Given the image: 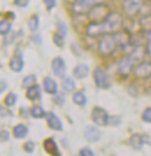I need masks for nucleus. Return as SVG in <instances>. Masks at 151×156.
Segmentation results:
<instances>
[{"instance_id": "1", "label": "nucleus", "mask_w": 151, "mask_h": 156, "mask_svg": "<svg viewBox=\"0 0 151 156\" xmlns=\"http://www.w3.org/2000/svg\"><path fill=\"white\" fill-rule=\"evenodd\" d=\"M118 49V46L116 43V40L114 37L113 33L105 34L104 36H101L98 41V51L101 56L109 57L113 56L116 50Z\"/></svg>"}, {"instance_id": "2", "label": "nucleus", "mask_w": 151, "mask_h": 156, "mask_svg": "<svg viewBox=\"0 0 151 156\" xmlns=\"http://www.w3.org/2000/svg\"><path fill=\"white\" fill-rule=\"evenodd\" d=\"M111 12V7L107 2L95 4L94 6L87 12L86 18L88 21H102Z\"/></svg>"}, {"instance_id": "3", "label": "nucleus", "mask_w": 151, "mask_h": 156, "mask_svg": "<svg viewBox=\"0 0 151 156\" xmlns=\"http://www.w3.org/2000/svg\"><path fill=\"white\" fill-rule=\"evenodd\" d=\"M93 82L95 86L100 90H108L111 89L112 83H111V78L108 76V73L105 71V69L102 66H97L92 72Z\"/></svg>"}, {"instance_id": "4", "label": "nucleus", "mask_w": 151, "mask_h": 156, "mask_svg": "<svg viewBox=\"0 0 151 156\" xmlns=\"http://www.w3.org/2000/svg\"><path fill=\"white\" fill-rule=\"evenodd\" d=\"M104 25L106 27L107 33H114L118 29L122 27V22H123V15L120 12H115V11H111L109 14L102 20Z\"/></svg>"}, {"instance_id": "5", "label": "nucleus", "mask_w": 151, "mask_h": 156, "mask_svg": "<svg viewBox=\"0 0 151 156\" xmlns=\"http://www.w3.org/2000/svg\"><path fill=\"white\" fill-rule=\"evenodd\" d=\"M134 68H135V63L128 55H125L118 59L116 64V72L122 79H128L132 75Z\"/></svg>"}, {"instance_id": "6", "label": "nucleus", "mask_w": 151, "mask_h": 156, "mask_svg": "<svg viewBox=\"0 0 151 156\" xmlns=\"http://www.w3.org/2000/svg\"><path fill=\"white\" fill-rule=\"evenodd\" d=\"M85 34L90 39H100L105 34H108L102 21H88L86 25Z\"/></svg>"}, {"instance_id": "7", "label": "nucleus", "mask_w": 151, "mask_h": 156, "mask_svg": "<svg viewBox=\"0 0 151 156\" xmlns=\"http://www.w3.org/2000/svg\"><path fill=\"white\" fill-rule=\"evenodd\" d=\"M134 77L138 80H150L151 78V61L144 59L142 62H139L135 65L134 72H132Z\"/></svg>"}, {"instance_id": "8", "label": "nucleus", "mask_w": 151, "mask_h": 156, "mask_svg": "<svg viewBox=\"0 0 151 156\" xmlns=\"http://www.w3.org/2000/svg\"><path fill=\"white\" fill-rule=\"evenodd\" d=\"M143 0H122L121 7L125 16H136L143 7Z\"/></svg>"}, {"instance_id": "9", "label": "nucleus", "mask_w": 151, "mask_h": 156, "mask_svg": "<svg viewBox=\"0 0 151 156\" xmlns=\"http://www.w3.org/2000/svg\"><path fill=\"white\" fill-rule=\"evenodd\" d=\"M109 113L101 106H95L91 111V119H92L93 124L99 126V127H105L108 126L109 121Z\"/></svg>"}, {"instance_id": "10", "label": "nucleus", "mask_w": 151, "mask_h": 156, "mask_svg": "<svg viewBox=\"0 0 151 156\" xmlns=\"http://www.w3.org/2000/svg\"><path fill=\"white\" fill-rule=\"evenodd\" d=\"M97 4L95 0H77L73 1L72 6H71V12L77 16L86 15L87 12Z\"/></svg>"}, {"instance_id": "11", "label": "nucleus", "mask_w": 151, "mask_h": 156, "mask_svg": "<svg viewBox=\"0 0 151 156\" xmlns=\"http://www.w3.org/2000/svg\"><path fill=\"white\" fill-rule=\"evenodd\" d=\"M8 66L15 73L22 72L23 68H25V59H23V52L20 48H16L14 50L13 56L11 57L9 62H8Z\"/></svg>"}, {"instance_id": "12", "label": "nucleus", "mask_w": 151, "mask_h": 156, "mask_svg": "<svg viewBox=\"0 0 151 156\" xmlns=\"http://www.w3.org/2000/svg\"><path fill=\"white\" fill-rule=\"evenodd\" d=\"M128 56L132 58V61L135 63V65L139 63V62H142V61H144L145 57L148 56L145 43L144 44H136V46H134L130 49V51L128 52Z\"/></svg>"}, {"instance_id": "13", "label": "nucleus", "mask_w": 151, "mask_h": 156, "mask_svg": "<svg viewBox=\"0 0 151 156\" xmlns=\"http://www.w3.org/2000/svg\"><path fill=\"white\" fill-rule=\"evenodd\" d=\"M66 70H67L66 69V63L62 56H57L51 61V71L56 77H64Z\"/></svg>"}, {"instance_id": "14", "label": "nucleus", "mask_w": 151, "mask_h": 156, "mask_svg": "<svg viewBox=\"0 0 151 156\" xmlns=\"http://www.w3.org/2000/svg\"><path fill=\"white\" fill-rule=\"evenodd\" d=\"M46 125L51 130H55V132H62L64 129V126H63V122L60 120V118L55 113V112H48L46 113Z\"/></svg>"}, {"instance_id": "15", "label": "nucleus", "mask_w": 151, "mask_h": 156, "mask_svg": "<svg viewBox=\"0 0 151 156\" xmlns=\"http://www.w3.org/2000/svg\"><path fill=\"white\" fill-rule=\"evenodd\" d=\"M84 136L87 140V142L95 143L98 142L101 137V132L97 125H87L84 129Z\"/></svg>"}, {"instance_id": "16", "label": "nucleus", "mask_w": 151, "mask_h": 156, "mask_svg": "<svg viewBox=\"0 0 151 156\" xmlns=\"http://www.w3.org/2000/svg\"><path fill=\"white\" fill-rule=\"evenodd\" d=\"M42 87L46 93L50 94V96H55L56 93H58L59 91V86L58 83L56 82V79L50 76H46L43 78V82H42Z\"/></svg>"}, {"instance_id": "17", "label": "nucleus", "mask_w": 151, "mask_h": 156, "mask_svg": "<svg viewBox=\"0 0 151 156\" xmlns=\"http://www.w3.org/2000/svg\"><path fill=\"white\" fill-rule=\"evenodd\" d=\"M43 149L46 154L53 156H60L62 153L59 150L58 143L53 137H46V140L43 141Z\"/></svg>"}, {"instance_id": "18", "label": "nucleus", "mask_w": 151, "mask_h": 156, "mask_svg": "<svg viewBox=\"0 0 151 156\" xmlns=\"http://www.w3.org/2000/svg\"><path fill=\"white\" fill-rule=\"evenodd\" d=\"M42 89L43 87H41V85H39L37 83L32 85L30 87H28L26 90V98L33 103L39 101L42 99Z\"/></svg>"}, {"instance_id": "19", "label": "nucleus", "mask_w": 151, "mask_h": 156, "mask_svg": "<svg viewBox=\"0 0 151 156\" xmlns=\"http://www.w3.org/2000/svg\"><path fill=\"white\" fill-rule=\"evenodd\" d=\"M62 89L66 93H73L74 91H77V83L74 80V77L66 75L62 77Z\"/></svg>"}, {"instance_id": "20", "label": "nucleus", "mask_w": 151, "mask_h": 156, "mask_svg": "<svg viewBox=\"0 0 151 156\" xmlns=\"http://www.w3.org/2000/svg\"><path fill=\"white\" fill-rule=\"evenodd\" d=\"M72 75L76 79H80V80L85 79L90 75V66L85 63H80V64L76 65L72 71Z\"/></svg>"}, {"instance_id": "21", "label": "nucleus", "mask_w": 151, "mask_h": 156, "mask_svg": "<svg viewBox=\"0 0 151 156\" xmlns=\"http://www.w3.org/2000/svg\"><path fill=\"white\" fill-rule=\"evenodd\" d=\"M13 136L16 140H23L29 134V127L25 124H18L13 127Z\"/></svg>"}, {"instance_id": "22", "label": "nucleus", "mask_w": 151, "mask_h": 156, "mask_svg": "<svg viewBox=\"0 0 151 156\" xmlns=\"http://www.w3.org/2000/svg\"><path fill=\"white\" fill-rule=\"evenodd\" d=\"M128 146L134 150H141L143 148V140H142V134L139 133H134L132 136L128 139Z\"/></svg>"}, {"instance_id": "23", "label": "nucleus", "mask_w": 151, "mask_h": 156, "mask_svg": "<svg viewBox=\"0 0 151 156\" xmlns=\"http://www.w3.org/2000/svg\"><path fill=\"white\" fill-rule=\"evenodd\" d=\"M138 28L144 33H148L151 29V13L142 14L138 19Z\"/></svg>"}, {"instance_id": "24", "label": "nucleus", "mask_w": 151, "mask_h": 156, "mask_svg": "<svg viewBox=\"0 0 151 156\" xmlns=\"http://www.w3.org/2000/svg\"><path fill=\"white\" fill-rule=\"evenodd\" d=\"M72 101L77 106L84 107L87 104V97L84 91H74L72 93Z\"/></svg>"}, {"instance_id": "25", "label": "nucleus", "mask_w": 151, "mask_h": 156, "mask_svg": "<svg viewBox=\"0 0 151 156\" xmlns=\"http://www.w3.org/2000/svg\"><path fill=\"white\" fill-rule=\"evenodd\" d=\"M46 112L41 105H33L32 107H30V117L34 118V119H46Z\"/></svg>"}, {"instance_id": "26", "label": "nucleus", "mask_w": 151, "mask_h": 156, "mask_svg": "<svg viewBox=\"0 0 151 156\" xmlns=\"http://www.w3.org/2000/svg\"><path fill=\"white\" fill-rule=\"evenodd\" d=\"M39 25H41V19L39 14H33L28 20V29L32 33H36L39 30Z\"/></svg>"}, {"instance_id": "27", "label": "nucleus", "mask_w": 151, "mask_h": 156, "mask_svg": "<svg viewBox=\"0 0 151 156\" xmlns=\"http://www.w3.org/2000/svg\"><path fill=\"white\" fill-rule=\"evenodd\" d=\"M13 29V23H12V20L9 19H2L0 20V35L5 36L7 34L12 32Z\"/></svg>"}, {"instance_id": "28", "label": "nucleus", "mask_w": 151, "mask_h": 156, "mask_svg": "<svg viewBox=\"0 0 151 156\" xmlns=\"http://www.w3.org/2000/svg\"><path fill=\"white\" fill-rule=\"evenodd\" d=\"M23 30H19V32H11L9 34H7L4 36V41H2V43H4V46H11V44H13V42H15V40L18 39L19 36L21 35H23Z\"/></svg>"}, {"instance_id": "29", "label": "nucleus", "mask_w": 151, "mask_h": 156, "mask_svg": "<svg viewBox=\"0 0 151 156\" xmlns=\"http://www.w3.org/2000/svg\"><path fill=\"white\" fill-rule=\"evenodd\" d=\"M36 83H37V76L34 73H30V75H27L23 77L22 82H21V87L27 90L28 87H30L32 85L36 84Z\"/></svg>"}, {"instance_id": "30", "label": "nucleus", "mask_w": 151, "mask_h": 156, "mask_svg": "<svg viewBox=\"0 0 151 156\" xmlns=\"http://www.w3.org/2000/svg\"><path fill=\"white\" fill-rule=\"evenodd\" d=\"M16 103H18V94L14 93V92H8L6 94V97L4 98V104L8 108L15 106Z\"/></svg>"}, {"instance_id": "31", "label": "nucleus", "mask_w": 151, "mask_h": 156, "mask_svg": "<svg viewBox=\"0 0 151 156\" xmlns=\"http://www.w3.org/2000/svg\"><path fill=\"white\" fill-rule=\"evenodd\" d=\"M53 42L56 47H58V48H63L64 44H65V37H64L63 35H60L59 33L56 32L53 35Z\"/></svg>"}, {"instance_id": "32", "label": "nucleus", "mask_w": 151, "mask_h": 156, "mask_svg": "<svg viewBox=\"0 0 151 156\" xmlns=\"http://www.w3.org/2000/svg\"><path fill=\"white\" fill-rule=\"evenodd\" d=\"M65 96H64V93H60V92H58V93H56L55 96L53 97V104H56L57 106H59V107H62V106H64V104H65Z\"/></svg>"}, {"instance_id": "33", "label": "nucleus", "mask_w": 151, "mask_h": 156, "mask_svg": "<svg viewBox=\"0 0 151 156\" xmlns=\"http://www.w3.org/2000/svg\"><path fill=\"white\" fill-rule=\"evenodd\" d=\"M57 33L63 35L64 37H66V35L69 34V27L64 21H58L57 22Z\"/></svg>"}, {"instance_id": "34", "label": "nucleus", "mask_w": 151, "mask_h": 156, "mask_svg": "<svg viewBox=\"0 0 151 156\" xmlns=\"http://www.w3.org/2000/svg\"><path fill=\"white\" fill-rule=\"evenodd\" d=\"M141 119L145 124H151V106H148V107H145L144 110H143Z\"/></svg>"}, {"instance_id": "35", "label": "nucleus", "mask_w": 151, "mask_h": 156, "mask_svg": "<svg viewBox=\"0 0 151 156\" xmlns=\"http://www.w3.org/2000/svg\"><path fill=\"white\" fill-rule=\"evenodd\" d=\"M22 149L25 150V153L27 154H34V151H35V143L33 141H27V142L23 143V146H22Z\"/></svg>"}, {"instance_id": "36", "label": "nucleus", "mask_w": 151, "mask_h": 156, "mask_svg": "<svg viewBox=\"0 0 151 156\" xmlns=\"http://www.w3.org/2000/svg\"><path fill=\"white\" fill-rule=\"evenodd\" d=\"M122 122V118L120 115H109V121H108V126H120Z\"/></svg>"}, {"instance_id": "37", "label": "nucleus", "mask_w": 151, "mask_h": 156, "mask_svg": "<svg viewBox=\"0 0 151 156\" xmlns=\"http://www.w3.org/2000/svg\"><path fill=\"white\" fill-rule=\"evenodd\" d=\"M30 40H32V42L35 43L36 46H41L42 43H43V39H42V35L39 34V33H33L32 34V36H30Z\"/></svg>"}, {"instance_id": "38", "label": "nucleus", "mask_w": 151, "mask_h": 156, "mask_svg": "<svg viewBox=\"0 0 151 156\" xmlns=\"http://www.w3.org/2000/svg\"><path fill=\"white\" fill-rule=\"evenodd\" d=\"M71 51H72L76 56H78V57H80V56L83 55L81 47H80V44H79L78 42H72V43H71Z\"/></svg>"}, {"instance_id": "39", "label": "nucleus", "mask_w": 151, "mask_h": 156, "mask_svg": "<svg viewBox=\"0 0 151 156\" xmlns=\"http://www.w3.org/2000/svg\"><path fill=\"white\" fill-rule=\"evenodd\" d=\"M43 4L46 6L48 12H51L55 7L57 6V0H43Z\"/></svg>"}, {"instance_id": "40", "label": "nucleus", "mask_w": 151, "mask_h": 156, "mask_svg": "<svg viewBox=\"0 0 151 156\" xmlns=\"http://www.w3.org/2000/svg\"><path fill=\"white\" fill-rule=\"evenodd\" d=\"M79 155L80 156H94L95 153H94V150L91 149L90 147H83L81 149L79 150Z\"/></svg>"}, {"instance_id": "41", "label": "nucleus", "mask_w": 151, "mask_h": 156, "mask_svg": "<svg viewBox=\"0 0 151 156\" xmlns=\"http://www.w3.org/2000/svg\"><path fill=\"white\" fill-rule=\"evenodd\" d=\"M11 139V133L7 129L0 130V142H7Z\"/></svg>"}, {"instance_id": "42", "label": "nucleus", "mask_w": 151, "mask_h": 156, "mask_svg": "<svg viewBox=\"0 0 151 156\" xmlns=\"http://www.w3.org/2000/svg\"><path fill=\"white\" fill-rule=\"evenodd\" d=\"M30 0H13V5L19 8H26L28 7Z\"/></svg>"}, {"instance_id": "43", "label": "nucleus", "mask_w": 151, "mask_h": 156, "mask_svg": "<svg viewBox=\"0 0 151 156\" xmlns=\"http://www.w3.org/2000/svg\"><path fill=\"white\" fill-rule=\"evenodd\" d=\"M19 114L21 118H29L30 117V108H28L26 106H22V107H20Z\"/></svg>"}, {"instance_id": "44", "label": "nucleus", "mask_w": 151, "mask_h": 156, "mask_svg": "<svg viewBox=\"0 0 151 156\" xmlns=\"http://www.w3.org/2000/svg\"><path fill=\"white\" fill-rule=\"evenodd\" d=\"M8 89V84L5 79H0V94H2L4 92L7 91Z\"/></svg>"}, {"instance_id": "45", "label": "nucleus", "mask_w": 151, "mask_h": 156, "mask_svg": "<svg viewBox=\"0 0 151 156\" xmlns=\"http://www.w3.org/2000/svg\"><path fill=\"white\" fill-rule=\"evenodd\" d=\"M142 140H143V144L144 146L151 147V135H149V134H142Z\"/></svg>"}, {"instance_id": "46", "label": "nucleus", "mask_w": 151, "mask_h": 156, "mask_svg": "<svg viewBox=\"0 0 151 156\" xmlns=\"http://www.w3.org/2000/svg\"><path fill=\"white\" fill-rule=\"evenodd\" d=\"M145 46H146V54H148V56L151 58V40H146Z\"/></svg>"}, {"instance_id": "47", "label": "nucleus", "mask_w": 151, "mask_h": 156, "mask_svg": "<svg viewBox=\"0 0 151 156\" xmlns=\"http://www.w3.org/2000/svg\"><path fill=\"white\" fill-rule=\"evenodd\" d=\"M145 35H146V40H151V29L148 33H145Z\"/></svg>"}, {"instance_id": "48", "label": "nucleus", "mask_w": 151, "mask_h": 156, "mask_svg": "<svg viewBox=\"0 0 151 156\" xmlns=\"http://www.w3.org/2000/svg\"><path fill=\"white\" fill-rule=\"evenodd\" d=\"M97 1V4H100V2H106L107 0H95Z\"/></svg>"}, {"instance_id": "49", "label": "nucleus", "mask_w": 151, "mask_h": 156, "mask_svg": "<svg viewBox=\"0 0 151 156\" xmlns=\"http://www.w3.org/2000/svg\"><path fill=\"white\" fill-rule=\"evenodd\" d=\"M149 9H150V13H151V0H150V5H149Z\"/></svg>"}, {"instance_id": "50", "label": "nucleus", "mask_w": 151, "mask_h": 156, "mask_svg": "<svg viewBox=\"0 0 151 156\" xmlns=\"http://www.w3.org/2000/svg\"><path fill=\"white\" fill-rule=\"evenodd\" d=\"M0 112H2V106L0 105Z\"/></svg>"}, {"instance_id": "51", "label": "nucleus", "mask_w": 151, "mask_h": 156, "mask_svg": "<svg viewBox=\"0 0 151 156\" xmlns=\"http://www.w3.org/2000/svg\"><path fill=\"white\" fill-rule=\"evenodd\" d=\"M74 1H77V0H74Z\"/></svg>"}, {"instance_id": "52", "label": "nucleus", "mask_w": 151, "mask_h": 156, "mask_svg": "<svg viewBox=\"0 0 151 156\" xmlns=\"http://www.w3.org/2000/svg\"><path fill=\"white\" fill-rule=\"evenodd\" d=\"M150 80H151V78H150Z\"/></svg>"}]
</instances>
